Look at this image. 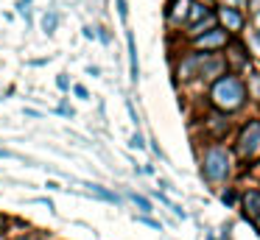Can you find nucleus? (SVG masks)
<instances>
[{
	"mask_svg": "<svg viewBox=\"0 0 260 240\" xmlns=\"http://www.w3.org/2000/svg\"><path fill=\"white\" fill-rule=\"evenodd\" d=\"M210 98H213V104L218 106V109L232 112V109H238V106L243 104V98H246V89H243V84L238 81L235 76H224V78H218V81L213 84V89H210Z\"/></svg>",
	"mask_w": 260,
	"mask_h": 240,
	"instance_id": "nucleus-1",
	"label": "nucleus"
},
{
	"mask_svg": "<svg viewBox=\"0 0 260 240\" xmlns=\"http://www.w3.org/2000/svg\"><path fill=\"white\" fill-rule=\"evenodd\" d=\"M238 156H241V159H254V156H260V120H249L246 126L241 128Z\"/></svg>",
	"mask_w": 260,
	"mask_h": 240,
	"instance_id": "nucleus-2",
	"label": "nucleus"
},
{
	"mask_svg": "<svg viewBox=\"0 0 260 240\" xmlns=\"http://www.w3.org/2000/svg\"><path fill=\"white\" fill-rule=\"evenodd\" d=\"M204 176L210 182H224L230 176V159H226L224 148H210L204 154Z\"/></svg>",
	"mask_w": 260,
	"mask_h": 240,
	"instance_id": "nucleus-3",
	"label": "nucleus"
},
{
	"mask_svg": "<svg viewBox=\"0 0 260 240\" xmlns=\"http://www.w3.org/2000/svg\"><path fill=\"white\" fill-rule=\"evenodd\" d=\"M218 17H221V22H224L230 31H238V28L243 25V17H241V11H235L232 6H221L218 9Z\"/></svg>",
	"mask_w": 260,
	"mask_h": 240,
	"instance_id": "nucleus-4",
	"label": "nucleus"
},
{
	"mask_svg": "<svg viewBox=\"0 0 260 240\" xmlns=\"http://www.w3.org/2000/svg\"><path fill=\"white\" fill-rule=\"evenodd\" d=\"M221 45H226L224 31H210V33H199L196 37V48H221Z\"/></svg>",
	"mask_w": 260,
	"mask_h": 240,
	"instance_id": "nucleus-5",
	"label": "nucleus"
},
{
	"mask_svg": "<svg viewBox=\"0 0 260 240\" xmlns=\"http://www.w3.org/2000/svg\"><path fill=\"white\" fill-rule=\"evenodd\" d=\"M243 207H246V215L252 218V221H257L260 218V193H246L243 195Z\"/></svg>",
	"mask_w": 260,
	"mask_h": 240,
	"instance_id": "nucleus-6",
	"label": "nucleus"
},
{
	"mask_svg": "<svg viewBox=\"0 0 260 240\" xmlns=\"http://www.w3.org/2000/svg\"><path fill=\"white\" fill-rule=\"evenodd\" d=\"M126 39H129V61H132V78H140V64H137V45H135V37H132V31L126 33Z\"/></svg>",
	"mask_w": 260,
	"mask_h": 240,
	"instance_id": "nucleus-7",
	"label": "nucleus"
},
{
	"mask_svg": "<svg viewBox=\"0 0 260 240\" xmlns=\"http://www.w3.org/2000/svg\"><path fill=\"white\" fill-rule=\"evenodd\" d=\"M221 70H224V61H221V59H215V56H213V59H207V61L202 64V76H207V78L218 76Z\"/></svg>",
	"mask_w": 260,
	"mask_h": 240,
	"instance_id": "nucleus-8",
	"label": "nucleus"
},
{
	"mask_svg": "<svg viewBox=\"0 0 260 240\" xmlns=\"http://www.w3.org/2000/svg\"><path fill=\"white\" fill-rule=\"evenodd\" d=\"M187 17H190V22H202L204 17H210V14H207V9H204V6L190 3V11H187Z\"/></svg>",
	"mask_w": 260,
	"mask_h": 240,
	"instance_id": "nucleus-9",
	"label": "nucleus"
},
{
	"mask_svg": "<svg viewBox=\"0 0 260 240\" xmlns=\"http://www.w3.org/2000/svg\"><path fill=\"white\" fill-rule=\"evenodd\" d=\"M187 9H190V0H176V3H174V11H171V17H174V20H182V17L187 14Z\"/></svg>",
	"mask_w": 260,
	"mask_h": 240,
	"instance_id": "nucleus-10",
	"label": "nucleus"
},
{
	"mask_svg": "<svg viewBox=\"0 0 260 240\" xmlns=\"http://www.w3.org/2000/svg\"><path fill=\"white\" fill-rule=\"evenodd\" d=\"M87 187H90V193H95L98 198H104V201H118V195L109 193V190H104L101 184H87Z\"/></svg>",
	"mask_w": 260,
	"mask_h": 240,
	"instance_id": "nucleus-11",
	"label": "nucleus"
},
{
	"mask_svg": "<svg viewBox=\"0 0 260 240\" xmlns=\"http://www.w3.org/2000/svg\"><path fill=\"white\" fill-rule=\"evenodd\" d=\"M42 25H45V31H48V33H53V28H56V14H45Z\"/></svg>",
	"mask_w": 260,
	"mask_h": 240,
	"instance_id": "nucleus-12",
	"label": "nucleus"
},
{
	"mask_svg": "<svg viewBox=\"0 0 260 240\" xmlns=\"http://www.w3.org/2000/svg\"><path fill=\"white\" fill-rule=\"evenodd\" d=\"M132 201H135L140 210H151V204H148V198H143V195H137V193H132Z\"/></svg>",
	"mask_w": 260,
	"mask_h": 240,
	"instance_id": "nucleus-13",
	"label": "nucleus"
},
{
	"mask_svg": "<svg viewBox=\"0 0 260 240\" xmlns=\"http://www.w3.org/2000/svg\"><path fill=\"white\" fill-rule=\"evenodd\" d=\"M207 25H213V17H204V20L199 22V25H193V33H202V31H204V28H207Z\"/></svg>",
	"mask_w": 260,
	"mask_h": 240,
	"instance_id": "nucleus-14",
	"label": "nucleus"
},
{
	"mask_svg": "<svg viewBox=\"0 0 260 240\" xmlns=\"http://www.w3.org/2000/svg\"><path fill=\"white\" fill-rule=\"evenodd\" d=\"M129 145H132V148H143V145H146V143H143V137H140V134H135Z\"/></svg>",
	"mask_w": 260,
	"mask_h": 240,
	"instance_id": "nucleus-15",
	"label": "nucleus"
},
{
	"mask_svg": "<svg viewBox=\"0 0 260 240\" xmlns=\"http://www.w3.org/2000/svg\"><path fill=\"white\" fill-rule=\"evenodd\" d=\"M118 3V11H120V17L126 20V14H129V9H126V0H115Z\"/></svg>",
	"mask_w": 260,
	"mask_h": 240,
	"instance_id": "nucleus-16",
	"label": "nucleus"
},
{
	"mask_svg": "<svg viewBox=\"0 0 260 240\" xmlns=\"http://www.w3.org/2000/svg\"><path fill=\"white\" fill-rule=\"evenodd\" d=\"M76 95H79V98H87V89L79 84V87H76Z\"/></svg>",
	"mask_w": 260,
	"mask_h": 240,
	"instance_id": "nucleus-17",
	"label": "nucleus"
},
{
	"mask_svg": "<svg viewBox=\"0 0 260 240\" xmlns=\"http://www.w3.org/2000/svg\"><path fill=\"white\" fill-rule=\"evenodd\" d=\"M3 229H6V218L0 215V232H3Z\"/></svg>",
	"mask_w": 260,
	"mask_h": 240,
	"instance_id": "nucleus-18",
	"label": "nucleus"
},
{
	"mask_svg": "<svg viewBox=\"0 0 260 240\" xmlns=\"http://www.w3.org/2000/svg\"><path fill=\"white\" fill-rule=\"evenodd\" d=\"M20 3H23V6H25V3H28V0H20Z\"/></svg>",
	"mask_w": 260,
	"mask_h": 240,
	"instance_id": "nucleus-19",
	"label": "nucleus"
},
{
	"mask_svg": "<svg viewBox=\"0 0 260 240\" xmlns=\"http://www.w3.org/2000/svg\"><path fill=\"white\" fill-rule=\"evenodd\" d=\"M257 221H260V218H257Z\"/></svg>",
	"mask_w": 260,
	"mask_h": 240,
	"instance_id": "nucleus-20",
	"label": "nucleus"
}]
</instances>
